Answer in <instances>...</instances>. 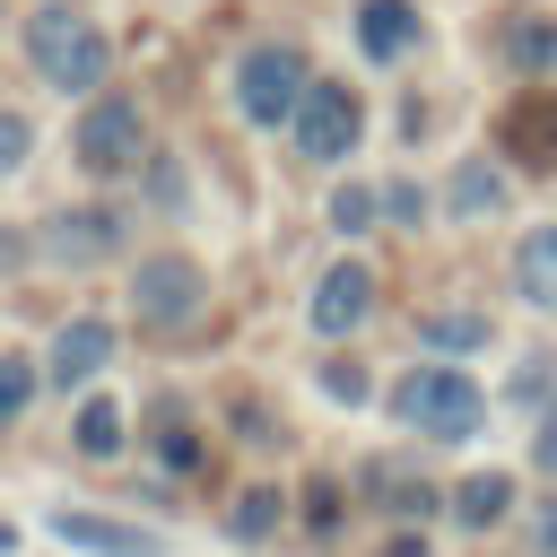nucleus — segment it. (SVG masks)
Instances as JSON below:
<instances>
[{"label": "nucleus", "mask_w": 557, "mask_h": 557, "mask_svg": "<svg viewBox=\"0 0 557 557\" xmlns=\"http://www.w3.org/2000/svg\"><path fill=\"white\" fill-rule=\"evenodd\" d=\"M26 52H35V70L70 96H87V87H104V70H113V44L96 35V17H78V9H61V0H44L35 17H26Z\"/></svg>", "instance_id": "nucleus-1"}, {"label": "nucleus", "mask_w": 557, "mask_h": 557, "mask_svg": "<svg viewBox=\"0 0 557 557\" xmlns=\"http://www.w3.org/2000/svg\"><path fill=\"white\" fill-rule=\"evenodd\" d=\"M392 409H400V426L409 435H435V444H461L470 426H479V383L461 374V366H418L400 392H392Z\"/></svg>", "instance_id": "nucleus-2"}, {"label": "nucleus", "mask_w": 557, "mask_h": 557, "mask_svg": "<svg viewBox=\"0 0 557 557\" xmlns=\"http://www.w3.org/2000/svg\"><path fill=\"white\" fill-rule=\"evenodd\" d=\"M305 87H313V70H305L296 44H252L244 70H235V104H244V122H287V113L305 104Z\"/></svg>", "instance_id": "nucleus-3"}, {"label": "nucleus", "mask_w": 557, "mask_h": 557, "mask_svg": "<svg viewBox=\"0 0 557 557\" xmlns=\"http://www.w3.org/2000/svg\"><path fill=\"white\" fill-rule=\"evenodd\" d=\"M287 131H296V148H305V157H322V165H331V157H348V148H357L366 104H357L339 78H313V87H305V104L287 113Z\"/></svg>", "instance_id": "nucleus-4"}, {"label": "nucleus", "mask_w": 557, "mask_h": 557, "mask_svg": "<svg viewBox=\"0 0 557 557\" xmlns=\"http://www.w3.org/2000/svg\"><path fill=\"white\" fill-rule=\"evenodd\" d=\"M139 148H148V131H139V104L131 96H96L78 113V165L87 174H131Z\"/></svg>", "instance_id": "nucleus-5"}, {"label": "nucleus", "mask_w": 557, "mask_h": 557, "mask_svg": "<svg viewBox=\"0 0 557 557\" xmlns=\"http://www.w3.org/2000/svg\"><path fill=\"white\" fill-rule=\"evenodd\" d=\"M131 296H139V322H157V331H183L191 313H200V270L183 261V252H157V261H139V278H131Z\"/></svg>", "instance_id": "nucleus-6"}, {"label": "nucleus", "mask_w": 557, "mask_h": 557, "mask_svg": "<svg viewBox=\"0 0 557 557\" xmlns=\"http://www.w3.org/2000/svg\"><path fill=\"white\" fill-rule=\"evenodd\" d=\"M61 548H87V557H157V540L139 531V522H113V513H78V505H52V522H44Z\"/></svg>", "instance_id": "nucleus-7"}, {"label": "nucleus", "mask_w": 557, "mask_h": 557, "mask_svg": "<svg viewBox=\"0 0 557 557\" xmlns=\"http://www.w3.org/2000/svg\"><path fill=\"white\" fill-rule=\"evenodd\" d=\"M496 139H505V157H522V165H557V96H513L505 104V122H496Z\"/></svg>", "instance_id": "nucleus-8"}, {"label": "nucleus", "mask_w": 557, "mask_h": 557, "mask_svg": "<svg viewBox=\"0 0 557 557\" xmlns=\"http://www.w3.org/2000/svg\"><path fill=\"white\" fill-rule=\"evenodd\" d=\"M104 357H113V331H104L96 313H78V322H61V339H52V383H61V392H70V383H96Z\"/></svg>", "instance_id": "nucleus-9"}, {"label": "nucleus", "mask_w": 557, "mask_h": 557, "mask_svg": "<svg viewBox=\"0 0 557 557\" xmlns=\"http://www.w3.org/2000/svg\"><path fill=\"white\" fill-rule=\"evenodd\" d=\"M366 305H374V278H366L357 261H339V270H331V278L313 287V331H348V322H357Z\"/></svg>", "instance_id": "nucleus-10"}, {"label": "nucleus", "mask_w": 557, "mask_h": 557, "mask_svg": "<svg viewBox=\"0 0 557 557\" xmlns=\"http://www.w3.org/2000/svg\"><path fill=\"white\" fill-rule=\"evenodd\" d=\"M357 44H366L374 61H400V52L418 44V9H409V0H366V9H357Z\"/></svg>", "instance_id": "nucleus-11"}, {"label": "nucleus", "mask_w": 557, "mask_h": 557, "mask_svg": "<svg viewBox=\"0 0 557 557\" xmlns=\"http://www.w3.org/2000/svg\"><path fill=\"white\" fill-rule=\"evenodd\" d=\"M122 244V218L113 209H70V218H52V252L61 261H96V252H113Z\"/></svg>", "instance_id": "nucleus-12"}, {"label": "nucleus", "mask_w": 557, "mask_h": 557, "mask_svg": "<svg viewBox=\"0 0 557 557\" xmlns=\"http://www.w3.org/2000/svg\"><path fill=\"white\" fill-rule=\"evenodd\" d=\"M513 287H522L540 313L557 305V226H531V235H522V252H513Z\"/></svg>", "instance_id": "nucleus-13"}, {"label": "nucleus", "mask_w": 557, "mask_h": 557, "mask_svg": "<svg viewBox=\"0 0 557 557\" xmlns=\"http://www.w3.org/2000/svg\"><path fill=\"white\" fill-rule=\"evenodd\" d=\"M505 505H513V479H505V470H479V479H461V496H453V513L479 522V531L505 522Z\"/></svg>", "instance_id": "nucleus-14"}, {"label": "nucleus", "mask_w": 557, "mask_h": 557, "mask_svg": "<svg viewBox=\"0 0 557 557\" xmlns=\"http://www.w3.org/2000/svg\"><path fill=\"white\" fill-rule=\"evenodd\" d=\"M505 52H513V70H548L557 61V26L548 17H513L505 26Z\"/></svg>", "instance_id": "nucleus-15"}, {"label": "nucleus", "mask_w": 557, "mask_h": 557, "mask_svg": "<svg viewBox=\"0 0 557 557\" xmlns=\"http://www.w3.org/2000/svg\"><path fill=\"white\" fill-rule=\"evenodd\" d=\"M78 453H87V461H113V453H122V409H113V400H87V409H78Z\"/></svg>", "instance_id": "nucleus-16"}, {"label": "nucleus", "mask_w": 557, "mask_h": 557, "mask_svg": "<svg viewBox=\"0 0 557 557\" xmlns=\"http://www.w3.org/2000/svg\"><path fill=\"white\" fill-rule=\"evenodd\" d=\"M366 487H374V496H392V513H426V505H435V496H426V479H409V470H392V461H374V470H366Z\"/></svg>", "instance_id": "nucleus-17"}, {"label": "nucleus", "mask_w": 557, "mask_h": 557, "mask_svg": "<svg viewBox=\"0 0 557 557\" xmlns=\"http://www.w3.org/2000/svg\"><path fill=\"white\" fill-rule=\"evenodd\" d=\"M453 209H461V218H479V209H505V183H496L487 165H461V174H453Z\"/></svg>", "instance_id": "nucleus-18"}, {"label": "nucleus", "mask_w": 557, "mask_h": 557, "mask_svg": "<svg viewBox=\"0 0 557 557\" xmlns=\"http://www.w3.org/2000/svg\"><path fill=\"white\" fill-rule=\"evenodd\" d=\"M418 339H435V348H479V339H487V313H426Z\"/></svg>", "instance_id": "nucleus-19"}, {"label": "nucleus", "mask_w": 557, "mask_h": 557, "mask_svg": "<svg viewBox=\"0 0 557 557\" xmlns=\"http://www.w3.org/2000/svg\"><path fill=\"white\" fill-rule=\"evenodd\" d=\"M26 392H35V357H17V348H0V426L26 409Z\"/></svg>", "instance_id": "nucleus-20"}, {"label": "nucleus", "mask_w": 557, "mask_h": 557, "mask_svg": "<svg viewBox=\"0 0 557 557\" xmlns=\"http://www.w3.org/2000/svg\"><path fill=\"white\" fill-rule=\"evenodd\" d=\"M26 148H35L26 113H9V104H0V174H9V165H26Z\"/></svg>", "instance_id": "nucleus-21"}, {"label": "nucleus", "mask_w": 557, "mask_h": 557, "mask_svg": "<svg viewBox=\"0 0 557 557\" xmlns=\"http://www.w3.org/2000/svg\"><path fill=\"white\" fill-rule=\"evenodd\" d=\"M270 513H278V496H244V513H235V531H244V540H261V531H270Z\"/></svg>", "instance_id": "nucleus-22"}, {"label": "nucleus", "mask_w": 557, "mask_h": 557, "mask_svg": "<svg viewBox=\"0 0 557 557\" xmlns=\"http://www.w3.org/2000/svg\"><path fill=\"white\" fill-rule=\"evenodd\" d=\"M331 218H339V226H366V218H374V191H339Z\"/></svg>", "instance_id": "nucleus-23"}, {"label": "nucleus", "mask_w": 557, "mask_h": 557, "mask_svg": "<svg viewBox=\"0 0 557 557\" xmlns=\"http://www.w3.org/2000/svg\"><path fill=\"white\" fill-rule=\"evenodd\" d=\"M531 461H540V470H557V409L540 418V435H531Z\"/></svg>", "instance_id": "nucleus-24"}, {"label": "nucleus", "mask_w": 557, "mask_h": 557, "mask_svg": "<svg viewBox=\"0 0 557 557\" xmlns=\"http://www.w3.org/2000/svg\"><path fill=\"white\" fill-rule=\"evenodd\" d=\"M540 548H557V505H548V513H540Z\"/></svg>", "instance_id": "nucleus-25"}, {"label": "nucleus", "mask_w": 557, "mask_h": 557, "mask_svg": "<svg viewBox=\"0 0 557 557\" xmlns=\"http://www.w3.org/2000/svg\"><path fill=\"white\" fill-rule=\"evenodd\" d=\"M0 548H9V522H0Z\"/></svg>", "instance_id": "nucleus-26"}]
</instances>
